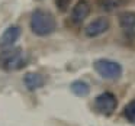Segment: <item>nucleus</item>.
I'll return each instance as SVG.
<instances>
[{
	"label": "nucleus",
	"instance_id": "7ed1b4c3",
	"mask_svg": "<svg viewBox=\"0 0 135 126\" xmlns=\"http://www.w3.org/2000/svg\"><path fill=\"white\" fill-rule=\"evenodd\" d=\"M93 68L105 80H118L122 75V65L116 61H112V59H96L93 62Z\"/></svg>",
	"mask_w": 135,
	"mask_h": 126
},
{
	"label": "nucleus",
	"instance_id": "39448f33",
	"mask_svg": "<svg viewBox=\"0 0 135 126\" xmlns=\"http://www.w3.org/2000/svg\"><path fill=\"white\" fill-rule=\"evenodd\" d=\"M109 25H110L109 23V19L105 18V16H100V18L93 19L86 26L84 33L87 38H96V36H100L102 33H105L109 29Z\"/></svg>",
	"mask_w": 135,
	"mask_h": 126
},
{
	"label": "nucleus",
	"instance_id": "ddd939ff",
	"mask_svg": "<svg viewBox=\"0 0 135 126\" xmlns=\"http://www.w3.org/2000/svg\"><path fill=\"white\" fill-rule=\"evenodd\" d=\"M55 4L61 12H64V10H67L68 4H70V0H55Z\"/></svg>",
	"mask_w": 135,
	"mask_h": 126
},
{
	"label": "nucleus",
	"instance_id": "1a4fd4ad",
	"mask_svg": "<svg viewBox=\"0 0 135 126\" xmlns=\"http://www.w3.org/2000/svg\"><path fill=\"white\" fill-rule=\"evenodd\" d=\"M23 84L29 91H35L45 84V78L39 73H26L23 75Z\"/></svg>",
	"mask_w": 135,
	"mask_h": 126
},
{
	"label": "nucleus",
	"instance_id": "9d476101",
	"mask_svg": "<svg viewBox=\"0 0 135 126\" xmlns=\"http://www.w3.org/2000/svg\"><path fill=\"white\" fill-rule=\"evenodd\" d=\"M70 90L73 91L74 96H77V97H84V96H87V94H89V91H90V87H89V84H87L86 81L77 80V81L71 83Z\"/></svg>",
	"mask_w": 135,
	"mask_h": 126
},
{
	"label": "nucleus",
	"instance_id": "f257e3e1",
	"mask_svg": "<svg viewBox=\"0 0 135 126\" xmlns=\"http://www.w3.org/2000/svg\"><path fill=\"white\" fill-rule=\"evenodd\" d=\"M31 31L36 36H48L57 29V21L51 12L45 9H35L31 15Z\"/></svg>",
	"mask_w": 135,
	"mask_h": 126
},
{
	"label": "nucleus",
	"instance_id": "f03ea898",
	"mask_svg": "<svg viewBox=\"0 0 135 126\" xmlns=\"http://www.w3.org/2000/svg\"><path fill=\"white\" fill-rule=\"evenodd\" d=\"M29 62V57L22 48H7L0 52V68L4 71H18Z\"/></svg>",
	"mask_w": 135,
	"mask_h": 126
},
{
	"label": "nucleus",
	"instance_id": "0eeeda50",
	"mask_svg": "<svg viewBox=\"0 0 135 126\" xmlns=\"http://www.w3.org/2000/svg\"><path fill=\"white\" fill-rule=\"evenodd\" d=\"M119 26L123 31L125 36L135 38V12H122L119 13Z\"/></svg>",
	"mask_w": 135,
	"mask_h": 126
},
{
	"label": "nucleus",
	"instance_id": "9b49d317",
	"mask_svg": "<svg viewBox=\"0 0 135 126\" xmlns=\"http://www.w3.org/2000/svg\"><path fill=\"white\" fill-rule=\"evenodd\" d=\"M123 3V0H97V4L102 10L105 12H112V10L120 7Z\"/></svg>",
	"mask_w": 135,
	"mask_h": 126
},
{
	"label": "nucleus",
	"instance_id": "f8f14e48",
	"mask_svg": "<svg viewBox=\"0 0 135 126\" xmlns=\"http://www.w3.org/2000/svg\"><path fill=\"white\" fill-rule=\"evenodd\" d=\"M123 116L131 123H135V100H131L123 109Z\"/></svg>",
	"mask_w": 135,
	"mask_h": 126
},
{
	"label": "nucleus",
	"instance_id": "20e7f679",
	"mask_svg": "<svg viewBox=\"0 0 135 126\" xmlns=\"http://www.w3.org/2000/svg\"><path fill=\"white\" fill-rule=\"evenodd\" d=\"M94 104H96L97 112H100L105 116H110L115 110H116L118 106V100L115 97V94H112L110 91H105V93H100L99 96L94 100Z\"/></svg>",
	"mask_w": 135,
	"mask_h": 126
},
{
	"label": "nucleus",
	"instance_id": "6e6552de",
	"mask_svg": "<svg viewBox=\"0 0 135 126\" xmlns=\"http://www.w3.org/2000/svg\"><path fill=\"white\" fill-rule=\"evenodd\" d=\"M90 13V4L86 0H79L74 4L73 10H71V21L74 23H81Z\"/></svg>",
	"mask_w": 135,
	"mask_h": 126
},
{
	"label": "nucleus",
	"instance_id": "423d86ee",
	"mask_svg": "<svg viewBox=\"0 0 135 126\" xmlns=\"http://www.w3.org/2000/svg\"><path fill=\"white\" fill-rule=\"evenodd\" d=\"M21 33L22 31L18 25H12L7 29H4V32L0 35V48H3V49L10 48L13 44L18 42V39L21 38Z\"/></svg>",
	"mask_w": 135,
	"mask_h": 126
}]
</instances>
